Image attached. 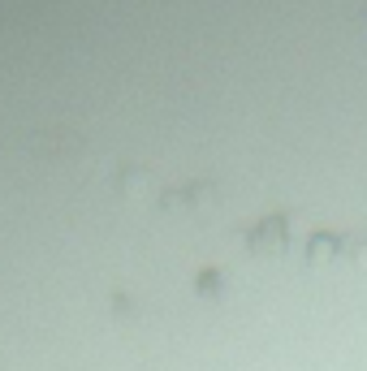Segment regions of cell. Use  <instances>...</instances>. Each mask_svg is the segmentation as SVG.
<instances>
[]
</instances>
